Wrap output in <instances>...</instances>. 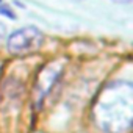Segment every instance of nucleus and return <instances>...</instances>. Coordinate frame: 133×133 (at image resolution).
<instances>
[{
	"mask_svg": "<svg viewBox=\"0 0 133 133\" xmlns=\"http://www.w3.org/2000/svg\"><path fill=\"white\" fill-rule=\"evenodd\" d=\"M94 124L103 133H127L133 119V86L130 82L107 83L92 107Z\"/></svg>",
	"mask_w": 133,
	"mask_h": 133,
	"instance_id": "1",
	"label": "nucleus"
},
{
	"mask_svg": "<svg viewBox=\"0 0 133 133\" xmlns=\"http://www.w3.org/2000/svg\"><path fill=\"white\" fill-rule=\"evenodd\" d=\"M44 35L36 27H22L13 31L6 39V49L14 55H22L36 50L42 45Z\"/></svg>",
	"mask_w": 133,
	"mask_h": 133,
	"instance_id": "2",
	"label": "nucleus"
},
{
	"mask_svg": "<svg viewBox=\"0 0 133 133\" xmlns=\"http://www.w3.org/2000/svg\"><path fill=\"white\" fill-rule=\"evenodd\" d=\"M59 74H61V71L56 64H49L47 68H44L39 72V75L36 78V85H35V94H36L38 102H41L49 94L50 88L53 86V83L59 77Z\"/></svg>",
	"mask_w": 133,
	"mask_h": 133,
	"instance_id": "3",
	"label": "nucleus"
},
{
	"mask_svg": "<svg viewBox=\"0 0 133 133\" xmlns=\"http://www.w3.org/2000/svg\"><path fill=\"white\" fill-rule=\"evenodd\" d=\"M0 14L5 16V17H8V19H11V21L16 19V14L13 13L11 6H6V5H3V3H0Z\"/></svg>",
	"mask_w": 133,
	"mask_h": 133,
	"instance_id": "4",
	"label": "nucleus"
},
{
	"mask_svg": "<svg viewBox=\"0 0 133 133\" xmlns=\"http://www.w3.org/2000/svg\"><path fill=\"white\" fill-rule=\"evenodd\" d=\"M114 2H116V3H130L131 0H114Z\"/></svg>",
	"mask_w": 133,
	"mask_h": 133,
	"instance_id": "5",
	"label": "nucleus"
}]
</instances>
